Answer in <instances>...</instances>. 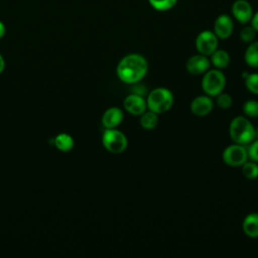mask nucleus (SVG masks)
I'll use <instances>...</instances> for the list:
<instances>
[{
	"instance_id": "obj_1",
	"label": "nucleus",
	"mask_w": 258,
	"mask_h": 258,
	"mask_svg": "<svg viewBox=\"0 0 258 258\" xmlns=\"http://www.w3.org/2000/svg\"><path fill=\"white\" fill-rule=\"evenodd\" d=\"M148 72L146 58L139 53H129L123 56L116 68V74L120 81L125 84L140 82Z\"/></svg>"
},
{
	"instance_id": "obj_2",
	"label": "nucleus",
	"mask_w": 258,
	"mask_h": 258,
	"mask_svg": "<svg viewBox=\"0 0 258 258\" xmlns=\"http://www.w3.org/2000/svg\"><path fill=\"white\" fill-rule=\"evenodd\" d=\"M229 135L234 143L248 145L255 139L256 130L245 116H237L229 125Z\"/></svg>"
},
{
	"instance_id": "obj_3",
	"label": "nucleus",
	"mask_w": 258,
	"mask_h": 258,
	"mask_svg": "<svg viewBox=\"0 0 258 258\" xmlns=\"http://www.w3.org/2000/svg\"><path fill=\"white\" fill-rule=\"evenodd\" d=\"M174 97L172 92L163 87L155 88L149 92L146 98L147 109L156 113L162 114L167 112L173 105Z\"/></svg>"
},
{
	"instance_id": "obj_4",
	"label": "nucleus",
	"mask_w": 258,
	"mask_h": 258,
	"mask_svg": "<svg viewBox=\"0 0 258 258\" xmlns=\"http://www.w3.org/2000/svg\"><path fill=\"white\" fill-rule=\"evenodd\" d=\"M226 86V76L221 70H208L203 74L202 89L204 93L210 97H216L223 92Z\"/></svg>"
},
{
	"instance_id": "obj_5",
	"label": "nucleus",
	"mask_w": 258,
	"mask_h": 258,
	"mask_svg": "<svg viewBox=\"0 0 258 258\" xmlns=\"http://www.w3.org/2000/svg\"><path fill=\"white\" fill-rule=\"evenodd\" d=\"M102 144L105 149L111 153H122L128 145L126 135L115 128L106 129L102 136Z\"/></svg>"
},
{
	"instance_id": "obj_6",
	"label": "nucleus",
	"mask_w": 258,
	"mask_h": 258,
	"mask_svg": "<svg viewBox=\"0 0 258 258\" xmlns=\"http://www.w3.org/2000/svg\"><path fill=\"white\" fill-rule=\"evenodd\" d=\"M223 161L232 167L242 166L248 160V152L245 145L233 143L228 145L222 153Z\"/></svg>"
},
{
	"instance_id": "obj_7",
	"label": "nucleus",
	"mask_w": 258,
	"mask_h": 258,
	"mask_svg": "<svg viewBox=\"0 0 258 258\" xmlns=\"http://www.w3.org/2000/svg\"><path fill=\"white\" fill-rule=\"evenodd\" d=\"M219 44V38L212 30L201 31L195 41L196 48L199 53L210 56L217 48Z\"/></svg>"
},
{
	"instance_id": "obj_8",
	"label": "nucleus",
	"mask_w": 258,
	"mask_h": 258,
	"mask_svg": "<svg viewBox=\"0 0 258 258\" xmlns=\"http://www.w3.org/2000/svg\"><path fill=\"white\" fill-rule=\"evenodd\" d=\"M234 30V22L230 15L220 14L214 22V33L219 39L229 38Z\"/></svg>"
},
{
	"instance_id": "obj_9",
	"label": "nucleus",
	"mask_w": 258,
	"mask_h": 258,
	"mask_svg": "<svg viewBox=\"0 0 258 258\" xmlns=\"http://www.w3.org/2000/svg\"><path fill=\"white\" fill-rule=\"evenodd\" d=\"M232 14L241 24H247L251 21L254 14L251 4L247 0H236L232 4Z\"/></svg>"
},
{
	"instance_id": "obj_10",
	"label": "nucleus",
	"mask_w": 258,
	"mask_h": 258,
	"mask_svg": "<svg viewBox=\"0 0 258 258\" xmlns=\"http://www.w3.org/2000/svg\"><path fill=\"white\" fill-rule=\"evenodd\" d=\"M123 106L125 110L134 116H140L147 110L146 100L141 95L134 93L129 94L123 101Z\"/></svg>"
},
{
	"instance_id": "obj_11",
	"label": "nucleus",
	"mask_w": 258,
	"mask_h": 258,
	"mask_svg": "<svg viewBox=\"0 0 258 258\" xmlns=\"http://www.w3.org/2000/svg\"><path fill=\"white\" fill-rule=\"evenodd\" d=\"M214 109V101L208 95H200L196 97L190 103V111L198 117L209 115Z\"/></svg>"
},
{
	"instance_id": "obj_12",
	"label": "nucleus",
	"mask_w": 258,
	"mask_h": 258,
	"mask_svg": "<svg viewBox=\"0 0 258 258\" xmlns=\"http://www.w3.org/2000/svg\"><path fill=\"white\" fill-rule=\"evenodd\" d=\"M210 58L201 53L191 55L185 62V69L191 75H202L210 69Z\"/></svg>"
},
{
	"instance_id": "obj_13",
	"label": "nucleus",
	"mask_w": 258,
	"mask_h": 258,
	"mask_svg": "<svg viewBox=\"0 0 258 258\" xmlns=\"http://www.w3.org/2000/svg\"><path fill=\"white\" fill-rule=\"evenodd\" d=\"M124 118L123 111L118 107L107 109L102 116V124L106 129H112L119 126Z\"/></svg>"
},
{
	"instance_id": "obj_14",
	"label": "nucleus",
	"mask_w": 258,
	"mask_h": 258,
	"mask_svg": "<svg viewBox=\"0 0 258 258\" xmlns=\"http://www.w3.org/2000/svg\"><path fill=\"white\" fill-rule=\"evenodd\" d=\"M242 230L247 237L258 238V213H250L244 218Z\"/></svg>"
},
{
	"instance_id": "obj_15",
	"label": "nucleus",
	"mask_w": 258,
	"mask_h": 258,
	"mask_svg": "<svg viewBox=\"0 0 258 258\" xmlns=\"http://www.w3.org/2000/svg\"><path fill=\"white\" fill-rule=\"evenodd\" d=\"M211 64H213L218 70H223L227 68L231 62V56L228 51L225 49L217 48L211 55H210Z\"/></svg>"
},
{
	"instance_id": "obj_16",
	"label": "nucleus",
	"mask_w": 258,
	"mask_h": 258,
	"mask_svg": "<svg viewBox=\"0 0 258 258\" xmlns=\"http://www.w3.org/2000/svg\"><path fill=\"white\" fill-rule=\"evenodd\" d=\"M245 62L251 68H258V41L249 43L244 53Z\"/></svg>"
},
{
	"instance_id": "obj_17",
	"label": "nucleus",
	"mask_w": 258,
	"mask_h": 258,
	"mask_svg": "<svg viewBox=\"0 0 258 258\" xmlns=\"http://www.w3.org/2000/svg\"><path fill=\"white\" fill-rule=\"evenodd\" d=\"M54 146L61 152H69L74 147V139L67 133H60L53 139Z\"/></svg>"
},
{
	"instance_id": "obj_18",
	"label": "nucleus",
	"mask_w": 258,
	"mask_h": 258,
	"mask_svg": "<svg viewBox=\"0 0 258 258\" xmlns=\"http://www.w3.org/2000/svg\"><path fill=\"white\" fill-rule=\"evenodd\" d=\"M158 124V114L146 110L140 115V125L145 130H153Z\"/></svg>"
},
{
	"instance_id": "obj_19",
	"label": "nucleus",
	"mask_w": 258,
	"mask_h": 258,
	"mask_svg": "<svg viewBox=\"0 0 258 258\" xmlns=\"http://www.w3.org/2000/svg\"><path fill=\"white\" fill-rule=\"evenodd\" d=\"M242 174L247 179H256L258 177V162L247 160L242 164Z\"/></svg>"
},
{
	"instance_id": "obj_20",
	"label": "nucleus",
	"mask_w": 258,
	"mask_h": 258,
	"mask_svg": "<svg viewBox=\"0 0 258 258\" xmlns=\"http://www.w3.org/2000/svg\"><path fill=\"white\" fill-rule=\"evenodd\" d=\"M148 2L157 11H167L175 6L177 0H148Z\"/></svg>"
},
{
	"instance_id": "obj_21",
	"label": "nucleus",
	"mask_w": 258,
	"mask_h": 258,
	"mask_svg": "<svg viewBox=\"0 0 258 258\" xmlns=\"http://www.w3.org/2000/svg\"><path fill=\"white\" fill-rule=\"evenodd\" d=\"M242 111L246 117L255 118L258 117V101L248 100L243 104Z\"/></svg>"
},
{
	"instance_id": "obj_22",
	"label": "nucleus",
	"mask_w": 258,
	"mask_h": 258,
	"mask_svg": "<svg viewBox=\"0 0 258 258\" xmlns=\"http://www.w3.org/2000/svg\"><path fill=\"white\" fill-rule=\"evenodd\" d=\"M244 81L247 90L252 94L258 95V73L248 74Z\"/></svg>"
},
{
	"instance_id": "obj_23",
	"label": "nucleus",
	"mask_w": 258,
	"mask_h": 258,
	"mask_svg": "<svg viewBox=\"0 0 258 258\" xmlns=\"http://www.w3.org/2000/svg\"><path fill=\"white\" fill-rule=\"evenodd\" d=\"M256 33L257 32L252 25H246L240 31V39L245 43H250L255 39Z\"/></svg>"
},
{
	"instance_id": "obj_24",
	"label": "nucleus",
	"mask_w": 258,
	"mask_h": 258,
	"mask_svg": "<svg viewBox=\"0 0 258 258\" xmlns=\"http://www.w3.org/2000/svg\"><path fill=\"white\" fill-rule=\"evenodd\" d=\"M216 104L221 109H228L233 104V99L228 93L221 92L216 96Z\"/></svg>"
},
{
	"instance_id": "obj_25",
	"label": "nucleus",
	"mask_w": 258,
	"mask_h": 258,
	"mask_svg": "<svg viewBox=\"0 0 258 258\" xmlns=\"http://www.w3.org/2000/svg\"><path fill=\"white\" fill-rule=\"evenodd\" d=\"M248 145H249L247 148L248 158H250V160L258 162V138L254 139Z\"/></svg>"
},
{
	"instance_id": "obj_26",
	"label": "nucleus",
	"mask_w": 258,
	"mask_h": 258,
	"mask_svg": "<svg viewBox=\"0 0 258 258\" xmlns=\"http://www.w3.org/2000/svg\"><path fill=\"white\" fill-rule=\"evenodd\" d=\"M250 23H251V25L253 26V28L256 30V32H258V11H256V12L253 14Z\"/></svg>"
},
{
	"instance_id": "obj_27",
	"label": "nucleus",
	"mask_w": 258,
	"mask_h": 258,
	"mask_svg": "<svg viewBox=\"0 0 258 258\" xmlns=\"http://www.w3.org/2000/svg\"><path fill=\"white\" fill-rule=\"evenodd\" d=\"M5 31H6V28H5V25L4 23L0 20V38H2L5 34Z\"/></svg>"
},
{
	"instance_id": "obj_28",
	"label": "nucleus",
	"mask_w": 258,
	"mask_h": 258,
	"mask_svg": "<svg viewBox=\"0 0 258 258\" xmlns=\"http://www.w3.org/2000/svg\"><path fill=\"white\" fill-rule=\"evenodd\" d=\"M4 68H5V61L3 56L0 54V74L4 71Z\"/></svg>"
}]
</instances>
